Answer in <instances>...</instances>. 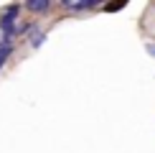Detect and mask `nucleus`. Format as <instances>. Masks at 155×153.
Wrapping results in <instances>:
<instances>
[{"label":"nucleus","instance_id":"f257e3e1","mask_svg":"<svg viewBox=\"0 0 155 153\" xmlns=\"http://www.w3.org/2000/svg\"><path fill=\"white\" fill-rule=\"evenodd\" d=\"M18 10H21L18 5H10V8L3 13V18H0V28H3V33H5V38H8V41L15 36V28H13V23H15V18H18Z\"/></svg>","mask_w":155,"mask_h":153},{"label":"nucleus","instance_id":"f03ea898","mask_svg":"<svg viewBox=\"0 0 155 153\" xmlns=\"http://www.w3.org/2000/svg\"><path fill=\"white\" fill-rule=\"evenodd\" d=\"M10 51H13V43L8 41V38H3V43H0V66H3L5 59L10 56Z\"/></svg>","mask_w":155,"mask_h":153},{"label":"nucleus","instance_id":"7ed1b4c3","mask_svg":"<svg viewBox=\"0 0 155 153\" xmlns=\"http://www.w3.org/2000/svg\"><path fill=\"white\" fill-rule=\"evenodd\" d=\"M48 0H31V3H28V8L31 10H36V13H43V10H48Z\"/></svg>","mask_w":155,"mask_h":153},{"label":"nucleus","instance_id":"20e7f679","mask_svg":"<svg viewBox=\"0 0 155 153\" xmlns=\"http://www.w3.org/2000/svg\"><path fill=\"white\" fill-rule=\"evenodd\" d=\"M43 38H46L43 33H33V38H31V46H41V43H43Z\"/></svg>","mask_w":155,"mask_h":153},{"label":"nucleus","instance_id":"39448f33","mask_svg":"<svg viewBox=\"0 0 155 153\" xmlns=\"http://www.w3.org/2000/svg\"><path fill=\"white\" fill-rule=\"evenodd\" d=\"M127 5V0H120V3H109L107 5V10H120V8H125Z\"/></svg>","mask_w":155,"mask_h":153},{"label":"nucleus","instance_id":"423d86ee","mask_svg":"<svg viewBox=\"0 0 155 153\" xmlns=\"http://www.w3.org/2000/svg\"><path fill=\"white\" fill-rule=\"evenodd\" d=\"M147 51H150V54H153V56H155V46H147Z\"/></svg>","mask_w":155,"mask_h":153}]
</instances>
